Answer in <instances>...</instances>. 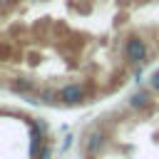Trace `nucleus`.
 Masks as SVG:
<instances>
[{
  "label": "nucleus",
  "instance_id": "obj_2",
  "mask_svg": "<svg viewBox=\"0 0 159 159\" xmlns=\"http://www.w3.org/2000/svg\"><path fill=\"white\" fill-rule=\"evenodd\" d=\"M77 159H159V65L80 129Z\"/></svg>",
  "mask_w": 159,
  "mask_h": 159
},
{
  "label": "nucleus",
  "instance_id": "obj_3",
  "mask_svg": "<svg viewBox=\"0 0 159 159\" xmlns=\"http://www.w3.org/2000/svg\"><path fill=\"white\" fill-rule=\"evenodd\" d=\"M52 144V129L42 117L5 102L0 159H50Z\"/></svg>",
  "mask_w": 159,
  "mask_h": 159
},
{
  "label": "nucleus",
  "instance_id": "obj_1",
  "mask_svg": "<svg viewBox=\"0 0 159 159\" xmlns=\"http://www.w3.org/2000/svg\"><path fill=\"white\" fill-rule=\"evenodd\" d=\"M32 62L92 107L159 65V0H12Z\"/></svg>",
  "mask_w": 159,
  "mask_h": 159
}]
</instances>
